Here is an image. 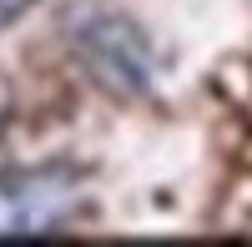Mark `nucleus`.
Wrapping results in <instances>:
<instances>
[{
    "instance_id": "f257e3e1",
    "label": "nucleus",
    "mask_w": 252,
    "mask_h": 247,
    "mask_svg": "<svg viewBox=\"0 0 252 247\" xmlns=\"http://www.w3.org/2000/svg\"><path fill=\"white\" fill-rule=\"evenodd\" d=\"M86 207V177L76 167H20L0 177V237H51Z\"/></svg>"
},
{
    "instance_id": "7ed1b4c3",
    "label": "nucleus",
    "mask_w": 252,
    "mask_h": 247,
    "mask_svg": "<svg viewBox=\"0 0 252 247\" xmlns=\"http://www.w3.org/2000/svg\"><path fill=\"white\" fill-rule=\"evenodd\" d=\"M26 5H31V0H0V26H10V20L26 10Z\"/></svg>"
},
{
    "instance_id": "20e7f679",
    "label": "nucleus",
    "mask_w": 252,
    "mask_h": 247,
    "mask_svg": "<svg viewBox=\"0 0 252 247\" xmlns=\"http://www.w3.org/2000/svg\"><path fill=\"white\" fill-rule=\"evenodd\" d=\"M5 121H10V81L0 76V126H5Z\"/></svg>"
},
{
    "instance_id": "f03ea898",
    "label": "nucleus",
    "mask_w": 252,
    "mask_h": 247,
    "mask_svg": "<svg viewBox=\"0 0 252 247\" xmlns=\"http://www.w3.org/2000/svg\"><path fill=\"white\" fill-rule=\"evenodd\" d=\"M76 46H81L86 71L101 81V86H111L116 96H141L152 86V76H157V61H152L146 35L131 26V20H121V15L86 20L81 35H76Z\"/></svg>"
}]
</instances>
